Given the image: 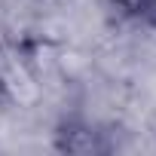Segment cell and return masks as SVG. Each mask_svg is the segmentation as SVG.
<instances>
[{
	"mask_svg": "<svg viewBox=\"0 0 156 156\" xmlns=\"http://www.w3.org/2000/svg\"><path fill=\"white\" fill-rule=\"evenodd\" d=\"M55 150H61V153H104V150H110V144L101 138V132H95L86 122H64L55 132Z\"/></svg>",
	"mask_w": 156,
	"mask_h": 156,
	"instance_id": "obj_1",
	"label": "cell"
},
{
	"mask_svg": "<svg viewBox=\"0 0 156 156\" xmlns=\"http://www.w3.org/2000/svg\"><path fill=\"white\" fill-rule=\"evenodd\" d=\"M110 3L132 19H144V22L156 19V0H110Z\"/></svg>",
	"mask_w": 156,
	"mask_h": 156,
	"instance_id": "obj_2",
	"label": "cell"
}]
</instances>
